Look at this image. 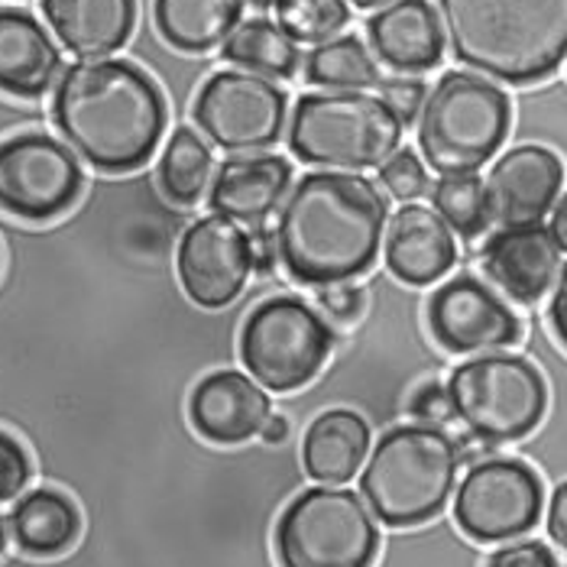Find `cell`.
Returning a JSON list of instances; mask_svg holds the SVG:
<instances>
[{"mask_svg": "<svg viewBox=\"0 0 567 567\" xmlns=\"http://www.w3.org/2000/svg\"><path fill=\"white\" fill-rule=\"evenodd\" d=\"M30 477H33V464L27 447L13 435L0 432V503L17 499L27 489Z\"/></svg>", "mask_w": 567, "mask_h": 567, "instance_id": "cell-32", "label": "cell"}, {"mask_svg": "<svg viewBox=\"0 0 567 567\" xmlns=\"http://www.w3.org/2000/svg\"><path fill=\"white\" fill-rule=\"evenodd\" d=\"M370 425L353 409H328L311 419L302 437V467L315 483L344 486L370 457Z\"/></svg>", "mask_w": 567, "mask_h": 567, "instance_id": "cell-23", "label": "cell"}, {"mask_svg": "<svg viewBox=\"0 0 567 567\" xmlns=\"http://www.w3.org/2000/svg\"><path fill=\"white\" fill-rule=\"evenodd\" d=\"M545 528H548L551 545L567 558V477L555 483V489H551V496H548Z\"/></svg>", "mask_w": 567, "mask_h": 567, "instance_id": "cell-37", "label": "cell"}, {"mask_svg": "<svg viewBox=\"0 0 567 567\" xmlns=\"http://www.w3.org/2000/svg\"><path fill=\"white\" fill-rule=\"evenodd\" d=\"M276 17L296 43L321 45L341 37L350 23V7L348 0H279Z\"/></svg>", "mask_w": 567, "mask_h": 567, "instance_id": "cell-30", "label": "cell"}, {"mask_svg": "<svg viewBox=\"0 0 567 567\" xmlns=\"http://www.w3.org/2000/svg\"><path fill=\"white\" fill-rule=\"evenodd\" d=\"M250 240H254V269H257L260 276H272V272H276V262H279L276 230L269 234V230L260 224V227L250 234Z\"/></svg>", "mask_w": 567, "mask_h": 567, "instance_id": "cell-39", "label": "cell"}, {"mask_svg": "<svg viewBox=\"0 0 567 567\" xmlns=\"http://www.w3.org/2000/svg\"><path fill=\"white\" fill-rule=\"evenodd\" d=\"M62 140L101 173L146 166L166 133L169 111L159 85L127 59H79L52 94Z\"/></svg>", "mask_w": 567, "mask_h": 567, "instance_id": "cell-2", "label": "cell"}, {"mask_svg": "<svg viewBox=\"0 0 567 567\" xmlns=\"http://www.w3.org/2000/svg\"><path fill=\"white\" fill-rule=\"evenodd\" d=\"M45 23L75 59H107L136 27V0H43Z\"/></svg>", "mask_w": 567, "mask_h": 567, "instance_id": "cell-21", "label": "cell"}, {"mask_svg": "<svg viewBox=\"0 0 567 567\" xmlns=\"http://www.w3.org/2000/svg\"><path fill=\"white\" fill-rule=\"evenodd\" d=\"M7 528L23 555L59 558L79 542L82 516L65 493L43 486V489H30L17 499V506L7 516Z\"/></svg>", "mask_w": 567, "mask_h": 567, "instance_id": "cell-24", "label": "cell"}, {"mask_svg": "<svg viewBox=\"0 0 567 567\" xmlns=\"http://www.w3.org/2000/svg\"><path fill=\"white\" fill-rule=\"evenodd\" d=\"M454 419L489 447L519 444L548 415L551 390L545 373L523 353H481L457 363L447 377Z\"/></svg>", "mask_w": 567, "mask_h": 567, "instance_id": "cell-7", "label": "cell"}, {"mask_svg": "<svg viewBox=\"0 0 567 567\" xmlns=\"http://www.w3.org/2000/svg\"><path fill=\"white\" fill-rule=\"evenodd\" d=\"M279 567H373L380 528L367 499L348 486H308L279 516Z\"/></svg>", "mask_w": 567, "mask_h": 567, "instance_id": "cell-8", "label": "cell"}, {"mask_svg": "<svg viewBox=\"0 0 567 567\" xmlns=\"http://www.w3.org/2000/svg\"><path fill=\"white\" fill-rule=\"evenodd\" d=\"M334 334L328 318L306 299L272 296L240 328V363L266 393H296L328 363Z\"/></svg>", "mask_w": 567, "mask_h": 567, "instance_id": "cell-9", "label": "cell"}, {"mask_svg": "<svg viewBox=\"0 0 567 567\" xmlns=\"http://www.w3.org/2000/svg\"><path fill=\"white\" fill-rule=\"evenodd\" d=\"M565 163L548 146L523 143L506 150L486 173V202L493 224H535L548 218L565 192Z\"/></svg>", "mask_w": 567, "mask_h": 567, "instance_id": "cell-16", "label": "cell"}, {"mask_svg": "<svg viewBox=\"0 0 567 567\" xmlns=\"http://www.w3.org/2000/svg\"><path fill=\"white\" fill-rule=\"evenodd\" d=\"M353 7H360V10H377V7H386V3H393V0H350Z\"/></svg>", "mask_w": 567, "mask_h": 567, "instance_id": "cell-42", "label": "cell"}, {"mask_svg": "<svg viewBox=\"0 0 567 567\" xmlns=\"http://www.w3.org/2000/svg\"><path fill=\"white\" fill-rule=\"evenodd\" d=\"M220 55L240 72H254L269 82H289L302 65L299 43L269 17L240 20L237 30L220 45Z\"/></svg>", "mask_w": 567, "mask_h": 567, "instance_id": "cell-26", "label": "cell"}, {"mask_svg": "<svg viewBox=\"0 0 567 567\" xmlns=\"http://www.w3.org/2000/svg\"><path fill=\"white\" fill-rule=\"evenodd\" d=\"M212 173H215V156L208 140L192 127H175L159 156L163 195L182 208H192L208 195V185L215 182Z\"/></svg>", "mask_w": 567, "mask_h": 567, "instance_id": "cell-27", "label": "cell"}, {"mask_svg": "<svg viewBox=\"0 0 567 567\" xmlns=\"http://www.w3.org/2000/svg\"><path fill=\"white\" fill-rule=\"evenodd\" d=\"M461 447L435 425H395L373 444L360 471V496L390 528L432 523L457 489Z\"/></svg>", "mask_w": 567, "mask_h": 567, "instance_id": "cell-4", "label": "cell"}, {"mask_svg": "<svg viewBox=\"0 0 567 567\" xmlns=\"http://www.w3.org/2000/svg\"><path fill=\"white\" fill-rule=\"evenodd\" d=\"M486 567H561V561L551 551V545L538 538H516V542L499 545L486 558Z\"/></svg>", "mask_w": 567, "mask_h": 567, "instance_id": "cell-36", "label": "cell"}, {"mask_svg": "<svg viewBox=\"0 0 567 567\" xmlns=\"http://www.w3.org/2000/svg\"><path fill=\"white\" fill-rule=\"evenodd\" d=\"M292 166L276 153H240L220 163L212 182V212L237 224L260 227L289 198Z\"/></svg>", "mask_w": 567, "mask_h": 567, "instance_id": "cell-19", "label": "cell"}, {"mask_svg": "<svg viewBox=\"0 0 567 567\" xmlns=\"http://www.w3.org/2000/svg\"><path fill=\"white\" fill-rule=\"evenodd\" d=\"M454 59L499 85H538L567 59V0H437Z\"/></svg>", "mask_w": 567, "mask_h": 567, "instance_id": "cell-3", "label": "cell"}, {"mask_svg": "<svg viewBox=\"0 0 567 567\" xmlns=\"http://www.w3.org/2000/svg\"><path fill=\"white\" fill-rule=\"evenodd\" d=\"M380 185L393 195L395 202H415V198H425L432 192L425 159H419V153L409 146H399L393 156L380 166Z\"/></svg>", "mask_w": 567, "mask_h": 567, "instance_id": "cell-31", "label": "cell"}, {"mask_svg": "<svg viewBox=\"0 0 567 567\" xmlns=\"http://www.w3.org/2000/svg\"><path fill=\"white\" fill-rule=\"evenodd\" d=\"M85 188L69 143L49 133H17L0 143V212L20 220L65 215Z\"/></svg>", "mask_w": 567, "mask_h": 567, "instance_id": "cell-12", "label": "cell"}, {"mask_svg": "<svg viewBox=\"0 0 567 567\" xmlns=\"http://www.w3.org/2000/svg\"><path fill=\"white\" fill-rule=\"evenodd\" d=\"M367 40L386 69L425 75L444 59V27L429 0H393L367 20Z\"/></svg>", "mask_w": 567, "mask_h": 567, "instance_id": "cell-18", "label": "cell"}, {"mask_svg": "<svg viewBox=\"0 0 567 567\" xmlns=\"http://www.w3.org/2000/svg\"><path fill=\"white\" fill-rule=\"evenodd\" d=\"M409 415L419 425H435V429H444L447 422H457L451 395H447V383H437V380L422 383L409 399Z\"/></svg>", "mask_w": 567, "mask_h": 567, "instance_id": "cell-34", "label": "cell"}, {"mask_svg": "<svg viewBox=\"0 0 567 567\" xmlns=\"http://www.w3.org/2000/svg\"><path fill=\"white\" fill-rule=\"evenodd\" d=\"M7 532H10V528H7L3 516H0V555H3V545H7Z\"/></svg>", "mask_w": 567, "mask_h": 567, "instance_id": "cell-44", "label": "cell"}, {"mask_svg": "<svg viewBox=\"0 0 567 567\" xmlns=\"http://www.w3.org/2000/svg\"><path fill=\"white\" fill-rule=\"evenodd\" d=\"M386 224V198L367 175L308 173L279 212V262L311 289L353 282L377 262Z\"/></svg>", "mask_w": 567, "mask_h": 567, "instance_id": "cell-1", "label": "cell"}, {"mask_svg": "<svg viewBox=\"0 0 567 567\" xmlns=\"http://www.w3.org/2000/svg\"><path fill=\"white\" fill-rule=\"evenodd\" d=\"M386 269L405 286H432L444 279L457 262L454 230L444 224L435 208L402 205L386 224Z\"/></svg>", "mask_w": 567, "mask_h": 567, "instance_id": "cell-20", "label": "cell"}, {"mask_svg": "<svg viewBox=\"0 0 567 567\" xmlns=\"http://www.w3.org/2000/svg\"><path fill=\"white\" fill-rule=\"evenodd\" d=\"M289 432H292V425H289V419L286 415H269L266 419V425H262L260 437L266 444H282V441H289Z\"/></svg>", "mask_w": 567, "mask_h": 567, "instance_id": "cell-40", "label": "cell"}, {"mask_svg": "<svg viewBox=\"0 0 567 567\" xmlns=\"http://www.w3.org/2000/svg\"><path fill=\"white\" fill-rule=\"evenodd\" d=\"M380 91H383L380 97L393 107L405 127L419 121L422 104L429 97V85L419 75H395V79H386V82H380Z\"/></svg>", "mask_w": 567, "mask_h": 567, "instance_id": "cell-33", "label": "cell"}, {"mask_svg": "<svg viewBox=\"0 0 567 567\" xmlns=\"http://www.w3.org/2000/svg\"><path fill=\"white\" fill-rule=\"evenodd\" d=\"M561 244L548 224H506L486 234L481 247L483 279L516 306H538L561 276Z\"/></svg>", "mask_w": 567, "mask_h": 567, "instance_id": "cell-15", "label": "cell"}, {"mask_svg": "<svg viewBox=\"0 0 567 567\" xmlns=\"http://www.w3.org/2000/svg\"><path fill=\"white\" fill-rule=\"evenodd\" d=\"M545 513V481L525 457L489 454L467 467L454 489V523L477 545L528 535Z\"/></svg>", "mask_w": 567, "mask_h": 567, "instance_id": "cell-10", "label": "cell"}, {"mask_svg": "<svg viewBox=\"0 0 567 567\" xmlns=\"http://www.w3.org/2000/svg\"><path fill=\"white\" fill-rule=\"evenodd\" d=\"M429 198L444 224L454 230V237H461L467 247L477 244L493 224L489 202H486V182L477 173L437 175Z\"/></svg>", "mask_w": 567, "mask_h": 567, "instance_id": "cell-29", "label": "cell"}, {"mask_svg": "<svg viewBox=\"0 0 567 567\" xmlns=\"http://www.w3.org/2000/svg\"><path fill=\"white\" fill-rule=\"evenodd\" d=\"M247 3H250V7H257L260 13H266V10H276V3H279V0H247Z\"/></svg>", "mask_w": 567, "mask_h": 567, "instance_id": "cell-43", "label": "cell"}, {"mask_svg": "<svg viewBox=\"0 0 567 567\" xmlns=\"http://www.w3.org/2000/svg\"><path fill=\"white\" fill-rule=\"evenodd\" d=\"M367 308V296L353 282H331L318 289V311L334 324H353Z\"/></svg>", "mask_w": 567, "mask_h": 567, "instance_id": "cell-35", "label": "cell"}, {"mask_svg": "<svg viewBox=\"0 0 567 567\" xmlns=\"http://www.w3.org/2000/svg\"><path fill=\"white\" fill-rule=\"evenodd\" d=\"M405 124L380 94L311 91L289 117V150L299 163L338 173L383 166L402 146Z\"/></svg>", "mask_w": 567, "mask_h": 567, "instance_id": "cell-5", "label": "cell"}, {"mask_svg": "<svg viewBox=\"0 0 567 567\" xmlns=\"http://www.w3.org/2000/svg\"><path fill=\"white\" fill-rule=\"evenodd\" d=\"M178 282L185 296L202 308L230 306L254 272V240L230 218L208 215L188 224L178 240Z\"/></svg>", "mask_w": 567, "mask_h": 567, "instance_id": "cell-14", "label": "cell"}, {"mask_svg": "<svg viewBox=\"0 0 567 567\" xmlns=\"http://www.w3.org/2000/svg\"><path fill=\"white\" fill-rule=\"evenodd\" d=\"M247 0H156L153 20L166 43L178 52H212L237 30Z\"/></svg>", "mask_w": 567, "mask_h": 567, "instance_id": "cell-25", "label": "cell"}, {"mask_svg": "<svg viewBox=\"0 0 567 567\" xmlns=\"http://www.w3.org/2000/svg\"><path fill=\"white\" fill-rule=\"evenodd\" d=\"M548 324H551V334L555 341L565 348L567 353V262L561 266V276L551 289V302H548Z\"/></svg>", "mask_w": 567, "mask_h": 567, "instance_id": "cell-38", "label": "cell"}, {"mask_svg": "<svg viewBox=\"0 0 567 567\" xmlns=\"http://www.w3.org/2000/svg\"><path fill=\"white\" fill-rule=\"evenodd\" d=\"M429 331L447 353H493L523 341V321L486 279L461 272L429 299Z\"/></svg>", "mask_w": 567, "mask_h": 567, "instance_id": "cell-13", "label": "cell"}, {"mask_svg": "<svg viewBox=\"0 0 567 567\" xmlns=\"http://www.w3.org/2000/svg\"><path fill=\"white\" fill-rule=\"evenodd\" d=\"M306 82L324 91H367L380 85V62L360 37H334L311 45L306 55Z\"/></svg>", "mask_w": 567, "mask_h": 567, "instance_id": "cell-28", "label": "cell"}, {"mask_svg": "<svg viewBox=\"0 0 567 567\" xmlns=\"http://www.w3.org/2000/svg\"><path fill=\"white\" fill-rule=\"evenodd\" d=\"M62 72V52L45 27L27 10L0 7V91L43 97Z\"/></svg>", "mask_w": 567, "mask_h": 567, "instance_id": "cell-22", "label": "cell"}, {"mask_svg": "<svg viewBox=\"0 0 567 567\" xmlns=\"http://www.w3.org/2000/svg\"><path fill=\"white\" fill-rule=\"evenodd\" d=\"M195 127L224 153H266L286 133L289 97L254 72H215L195 94Z\"/></svg>", "mask_w": 567, "mask_h": 567, "instance_id": "cell-11", "label": "cell"}, {"mask_svg": "<svg viewBox=\"0 0 567 567\" xmlns=\"http://www.w3.org/2000/svg\"><path fill=\"white\" fill-rule=\"evenodd\" d=\"M513 127V101L477 72H444L419 114V153L437 175L483 169Z\"/></svg>", "mask_w": 567, "mask_h": 567, "instance_id": "cell-6", "label": "cell"}, {"mask_svg": "<svg viewBox=\"0 0 567 567\" xmlns=\"http://www.w3.org/2000/svg\"><path fill=\"white\" fill-rule=\"evenodd\" d=\"M551 234L558 237V244H561V250L567 254V188L561 192V198L555 202V208H551Z\"/></svg>", "mask_w": 567, "mask_h": 567, "instance_id": "cell-41", "label": "cell"}, {"mask_svg": "<svg viewBox=\"0 0 567 567\" xmlns=\"http://www.w3.org/2000/svg\"><path fill=\"white\" fill-rule=\"evenodd\" d=\"M272 415V402L254 377L237 370H215L195 383L188 395L192 429L205 441L234 447L257 437Z\"/></svg>", "mask_w": 567, "mask_h": 567, "instance_id": "cell-17", "label": "cell"}]
</instances>
